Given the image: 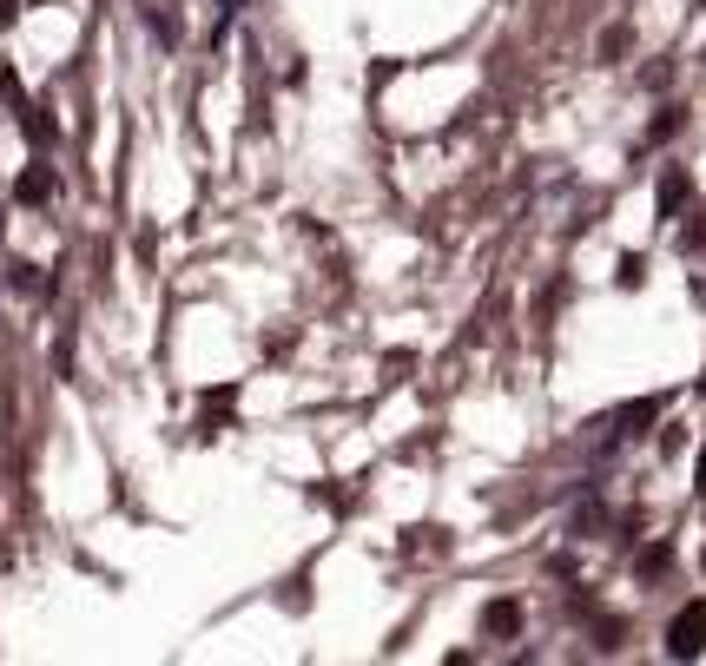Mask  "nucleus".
<instances>
[{
    "instance_id": "nucleus-1",
    "label": "nucleus",
    "mask_w": 706,
    "mask_h": 666,
    "mask_svg": "<svg viewBox=\"0 0 706 666\" xmlns=\"http://www.w3.org/2000/svg\"><path fill=\"white\" fill-rule=\"evenodd\" d=\"M667 654H674V660H700L706 654V601H694V608L674 614V627H667Z\"/></svg>"
},
{
    "instance_id": "nucleus-2",
    "label": "nucleus",
    "mask_w": 706,
    "mask_h": 666,
    "mask_svg": "<svg viewBox=\"0 0 706 666\" xmlns=\"http://www.w3.org/2000/svg\"><path fill=\"white\" fill-rule=\"evenodd\" d=\"M482 634H489V641H515V634H522V608H515V601H489V608H482Z\"/></svg>"
},
{
    "instance_id": "nucleus-3",
    "label": "nucleus",
    "mask_w": 706,
    "mask_h": 666,
    "mask_svg": "<svg viewBox=\"0 0 706 666\" xmlns=\"http://www.w3.org/2000/svg\"><path fill=\"white\" fill-rule=\"evenodd\" d=\"M13 198H20V205H46V198H53V172H46V165H26V172L13 178Z\"/></svg>"
},
{
    "instance_id": "nucleus-4",
    "label": "nucleus",
    "mask_w": 706,
    "mask_h": 666,
    "mask_svg": "<svg viewBox=\"0 0 706 666\" xmlns=\"http://www.w3.org/2000/svg\"><path fill=\"white\" fill-rule=\"evenodd\" d=\"M20 132H26V139H33V145H40V152H46V145H53V139H59V125H53V119H46V112H40V106H20Z\"/></svg>"
},
{
    "instance_id": "nucleus-5",
    "label": "nucleus",
    "mask_w": 706,
    "mask_h": 666,
    "mask_svg": "<svg viewBox=\"0 0 706 666\" xmlns=\"http://www.w3.org/2000/svg\"><path fill=\"white\" fill-rule=\"evenodd\" d=\"M681 198H687V172H681V165H667V172H661V218H674V211H681Z\"/></svg>"
},
{
    "instance_id": "nucleus-6",
    "label": "nucleus",
    "mask_w": 706,
    "mask_h": 666,
    "mask_svg": "<svg viewBox=\"0 0 706 666\" xmlns=\"http://www.w3.org/2000/svg\"><path fill=\"white\" fill-rule=\"evenodd\" d=\"M667 561H674V548H667V542H654V548L641 555V575L654 581V575H667Z\"/></svg>"
},
{
    "instance_id": "nucleus-7",
    "label": "nucleus",
    "mask_w": 706,
    "mask_h": 666,
    "mask_svg": "<svg viewBox=\"0 0 706 666\" xmlns=\"http://www.w3.org/2000/svg\"><path fill=\"white\" fill-rule=\"evenodd\" d=\"M674 132H681V112H674V106H667V112H661V119H654V125H648V139H654V145H661V139H674Z\"/></svg>"
},
{
    "instance_id": "nucleus-8",
    "label": "nucleus",
    "mask_w": 706,
    "mask_h": 666,
    "mask_svg": "<svg viewBox=\"0 0 706 666\" xmlns=\"http://www.w3.org/2000/svg\"><path fill=\"white\" fill-rule=\"evenodd\" d=\"M20 20V0H0V26H13Z\"/></svg>"
},
{
    "instance_id": "nucleus-9",
    "label": "nucleus",
    "mask_w": 706,
    "mask_h": 666,
    "mask_svg": "<svg viewBox=\"0 0 706 666\" xmlns=\"http://www.w3.org/2000/svg\"><path fill=\"white\" fill-rule=\"evenodd\" d=\"M700 244H706V218L694 225V231H687V251H700Z\"/></svg>"
},
{
    "instance_id": "nucleus-10",
    "label": "nucleus",
    "mask_w": 706,
    "mask_h": 666,
    "mask_svg": "<svg viewBox=\"0 0 706 666\" xmlns=\"http://www.w3.org/2000/svg\"><path fill=\"white\" fill-rule=\"evenodd\" d=\"M694 482H700V495H706V449H700V462H694Z\"/></svg>"
},
{
    "instance_id": "nucleus-11",
    "label": "nucleus",
    "mask_w": 706,
    "mask_h": 666,
    "mask_svg": "<svg viewBox=\"0 0 706 666\" xmlns=\"http://www.w3.org/2000/svg\"><path fill=\"white\" fill-rule=\"evenodd\" d=\"M26 7H40V0H26Z\"/></svg>"
},
{
    "instance_id": "nucleus-12",
    "label": "nucleus",
    "mask_w": 706,
    "mask_h": 666,
    "mask_svg": "<svg viewBox=\"0 0 706 666\" xmlns=\"http://www.w3.org/2000/svg\"><path fill=\"white\" fill-rule=\"evenodd\" d=\"M700 7H706V0H700Z\"/></svg>"
}]
</instances>
